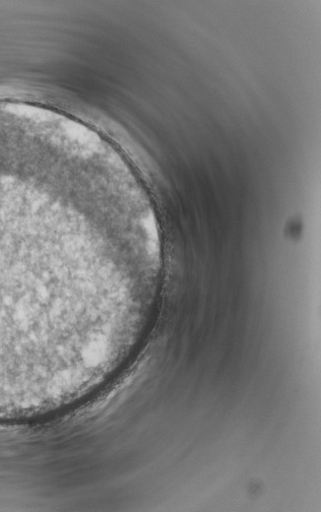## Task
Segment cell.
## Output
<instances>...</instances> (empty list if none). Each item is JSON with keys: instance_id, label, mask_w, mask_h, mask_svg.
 Returning <instances> with one entry per match:
<instances>
[{"instance_id": "cell-1", "label": "cell", "mask_w": 321, "mask_h": 512, "mask_svg": "<svg viewBox=\"0 0 321 512\" xmlns=\"http://www.w3.org/2000/svg\"><path fill=\"white\" fill-rule=\"evenodd\" d=\"M69 241L35 222L0 219V337L29 335L50 326L55 298L43 255L47 250L42 248Z\"/></svg>"}]
</instances>
